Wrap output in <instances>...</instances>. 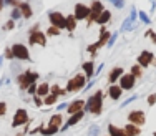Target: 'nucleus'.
<instances>
[{
    "label": "nucleus",
    "mask_w": 156,
    "mask_h": 136,
    "mask_svg": "<svg viewBox=\"0 0 156 136\" xmlns=\"http://www.w3.org/2000/svg\"><path fill=\"white\" fill-rule=\"evenodd\" d=\"M57 100H58V95H55V93H48L45 98H43V105H48V106H51V105H55L57 103Z\"/></svg>",
    "instance_id": "27"
},
{
    "label": "nucleus",
    "mask_w": 156,
    "mask_h": 136,
    "mask_svg": "<svg viewBox=\"0 0 156 136\" xmlns=\"http://www.w3.org/2000/svg\"><path fill=\"white\" fill-rule=\"evenodd\" d=\"M12 51H13V57H15L17 60H22V61L30 60V50H28V47H25L23 43H13Z\"/></svg>",
    "instance_id": "5"
},
{
    "label": "nucleus",
    "mask_w": 156,
    "mask_h": 136,
    "mask_svg": "<svg viewBox=\"0 0 156 136\" xmlns=\"http://www.w3.org/2000/svg\"><path fill=\"white\" fill-rule=\"evenodd\" d=\"M5 7H7V5H5V2H3V0H0V12H2V10L5 9Z\"/></svg>",
    "instance_id": "44"
},
{
    "label": "nucleus",
    "mask_w": 156,
    "mask_h": 136,
    "mask_svg": "<svg viewBox=\"0 0 156 136\" xmlns=\"http://www.w3.org/2000/svg\"><path fill=\"white\" fill-rule=\"evenodd\" d=\"M3 58H7V60H12L13 57V51H12V47H9V48H5V55H3Z\"/></svg>",
    "instance_id": "36"
},
{
    "label": "nucleus",
    "mask_w": 156,
    "mask_h": 136,
    "mask_svg": "<svg viewBox=\"0 0 156 136\" xmlns=\"http://www.w3.org/2000/svg\"><path fill=\"white\" fill-rule=\"evenodd\" d=\"M62 121H63V116L60 113H57V115H53L50 118V123H48V126H57V128H62Z\"/></svg>",
    "instance_id": "24"
},
{
    "label": "nucleus",
    "mask_w": 156,
    "mask_h": 136,
    "mask_svg": "<svg viewBox=\"0 0 156 136\" xmlns=\"http://www.w3.org/2000/svg\"><path fill=\"white\" fill-rule=\"evenodd\" d=\"M150 37H151V42H153L154 45H156V32H151V33H150Z\"/></svg>",
    "instance_id": "43"
},
{
    "label": "nucleus",
    "mask_w": 156,
    "mask_h": 136,
    "mask_svg": "<svg viewBox=\"0 0 156 136\" xmlns=\"http://www.w3.org/2000/svg\"><path fill=\"white\" fill-rule=\"evenodd\" d=\"M85 86H87V76H85V73H78V75L68 80L65 90H66V93H76V91L83 90Z\"/></svg>",
    "instance_id": "2"
},
{
    "label": "nucleus",
    "mask_w": 156,
    "mask_h": 136,
    "mask_svg": "<svg viewBox=\"0 0 156 136\" xmlns=\"http://www.w3.org/2000/svg\"><path fill=\"white\" fill-rule=\"evenodd\" d=\"M108 131H110V136H126L125 130L115 126V124H108Z\"/></svg>",
    "instance_id": "25"
},
{
    "label": "nucleus",
    "mask_w": 156,
    "mask_h": 136,
    "mask_svg": "<svg viewBox=\"0 0 156 136\" xmlns=\"http://www.w3.org/2000/svg\"><path fill=\"white\" fill-rule=\"evenodd\" d=\"M123 130H125L126 136H140V133H141L140 126H136V124H133V123H128Z\"/></svg>",
    "instance_id": "21"
},
{
    "label": "nucleus",
    "mask_w": 156,
    "mask_h": 136,
    "mask_svg": "<svg viewBox=\"0 0 156 136\" xmlns=\"http://www.w3.org/2000/svg\"><path fill=\"white\" fill-rule=\"evenodd\" d=\"M48 93H50V85H48L47 82L37 85V95H38V96H43V98H45Z\"/></svg>",
    "instance_id": "23"
},
{
    "label": "nucleus",
    "mask_w": 156,
    "mask_h": 136,
    "mask_svg": "<svg viewBox=\"0 0 156 136\" xmlns=\"http://www.w3.org/2000/svg\"><path fill=\"white\" fill-rule=\"evenodd\" d=\"M153 58H154L153 51H150V50H143V51H141V53L138 55L136 61H138V65H141L143 68H146V67H150V65H151Z\"/></svg>",
    "instance_id": "12"
},
{
    "label": "nucleus",
    "mask_w": 156,
    "mask_h": 136,
    "mask_svg": "<svg viewBox=\"0 0 156 136\" xmlns=\"http://www.w3.org/2000/svg\"><path fill=\"white\" fill-rule=\"evenodd\" d=\"M3 2H5V5H9V7H10V2H12V0H3Z\"/></svg>",
    "instance_id": "46"
},
{
    "label": "nucleus",
    "mask_w": 156,
    "mask_h": 136,
    "mask_svg": "<svg viewBox=\"0 0 156 136\" xmlns=\"http://www.w3.org/2000/svg\"><path fill=\"white\" fill-rule=\"evenodd\" d=\"M7 113V103L5 101H0V116H3Z\"/></svg>",
    "instance_id": "40"
},
{
    "label": "nucleus",
    "mask_w": 156,
    "mask_h": 136,
    "mask_svg": "<svg viewBox=\"0 0 156 136\" xmlns=\"http://www.w3.org/2000/svg\"><path fill=\"white\" fill-rule=\"evenodd\" d=\"M154 136H156V131H154Z\"/></svg>",
    "instance_id": "47"
},
{
    "label": "nucleus",
    "mask_w": 156,
    "mask_h": 136,
    "mask_svg": "<svg viewBox=\"0 0 156 136\" xmlns=\"http://www.w3.org/2000/svg\"><path fill=\"white\" fill-rule=\"evenodd\" d=\"M45 33H47V37H58V35L62 33V30H60L58 27H53V25H50V27L47 28Z\"/></svg>",
    "instance_id": "29"
},
{
    "label": "nucleus",
    "mask_w": 156,
    "mask_h": 136,
    "mask_svg": "<svg viewBox=\"0 0 156 136\" xmlns=\"http://www.w3.org/2000/svg\"><path fill=\"white\" fill-rule=\"evenodd\" d=\"M37 85H38V83H32V85L27 88V93H28V95H32V96H33V95L37 93Z\"/></svg>",
    "instance_id": "37"
},
{
    "label": "nucleus",
    "mask_w": 156,
    "mask_h": 136,
    "mask_svg": "<svg viewBox=\"0 0 156 136\" xmlns=\"http://www.w3.org/2000/svg\"><path fill=\"white\" fill-rule=\"evenodd\" d=\"M83 108H85V101L83 100H73L68 106H66V113H68V115H73V113L81 111Z\"/></svg>",
    "instance_id": "16"
},
{
    "label": "nucleus",
    "mask_w": 156,
    "mask_h": 136,
    "mask_svg": "<svg viewBox=\"0 0 156 136\" xmlns=\"http://www.w3.org/2000/svg\"><path fill=\"white\" fill-rule=\"evenodd\" d=\"M48 22L53 27H58L60 30H65V15L62 12H58V10H50L48 12Z\"/></svg>",
    "instance_id": "6"
},
{
    "label": "nucleus",
    "mask_w": 156,
    "mask_h": 136,
    "mask_svg": "<svg viewBox=\"0 0 156 136\" xmlns=\"http://www.w3.org/2000/svg\"><path fill=\"white\" fill-rule=\"evenodd\" d=\"M10 18H12V20H20V18H22V12H20L18 7H13V9H12V12H10Z\"/></svg>",
    "instance_id": "32"
},
{
    "label": "nucleus",
    "mask_w": 156,
    "mask_h": 136,
    "mask_svg": "<svg viewBox=\"0 0 156 136\" xmlns=\"http://www.w3.org/2000/svg\"><path fill=\"white\" fill-rule=\"evenodd\" d=\"M38 73L32 71V70H27L25 73H20V75L17 76V83L18 86H20L22 91H27V88L32 85V83H37V80H38Z\"/></svg>",
    "instance_id": "3"
},
{
    "label": "nucleus",
    "mask_w": 156,
    "mask_h": 136,
    "mask_svg": "<svg viewBox=\"0 0 156 136\" xmlns=\"http://www.w3.org/2000/svg\"><path fill=\"white\" fill-rule=\"evenodd\" d=\"M138 18H140L141 22H143L144 25H151V18L148 17V13L143 12V10H138Z\"/></svg>",
    "instance_id": "30"
},
{
    "label": "nucleus",
    "mask_w": 156,
    "mask_h": 136,
    "mask_svg": "<svg viewBox=\"0 0 156 136\" xmlns=\"http://www.w3.org/2000/svg\"><path fill=\"white\" fill-rule=\"evenodd\" d=\"M13 28H15V20H12V18H10V20L3 25V30H13Z\"/></svg>",
    "instance_id": "35"
},
{
    "label": "nucleus",
    "mask_w": 156,
    "mask_h": 136,
    "mask_svg": "<svg viewBox=\"0 0 156 136\" xmlns=\"http://www.w3.org/2000/svg\"><path fill=\"white\" fill-rule=\"evenodd\" d=\"M28 43H30V45L45 47V45H47V33H43L42 30L30 32V33H28Z\"/></svg>",
    "instance_id": "9"
},
{
    "label": "nucleus",
    "mask_w": 156,
    "mask_h": 136,
    "mask_svg": "<svg viewBox=\"0 0 156 136\" xmlns=\"http://www.w3.org/2000/svg\"><path fill=\"white\" fill-rule=\"evenodd\" d=\"M33 101H35V105L37 106H42L43 105V100H42V96H38V95H33Z\"/></svg>",
    "instance_id": "39"
},
{
    "label": "nucleus",
    "mask_w": 156,
    "mask_h": 136,
    "mask_svg": "<svg viewBox=\"0 0 156 136\" xmlns=\"http://www.w3.org/2000/svg\"><path fill=\"white\" fill-rule=\"evenodd\" d=\"M20 12H22V18H25V20H28V18H32L33 17V9H32V5L28 2H25V0H22V3H20Z\"/></svg>",
    "instance_id": "17"
},
{
    "label": "nucleus",
    "mask_w": 156,
    "mask_h": 136,
    "mask_svg": "<svg viewBox=\"0 0 156 136\" xmlns=\"http://www.w3.org/2000/svg\"><path fill=\"white\" fill-rule=\"evenodd\" d=\"M85 110L91 115H100L103 111V91L98 90L95 95H91L87 101H85Z\"/></svg>",
    "instance_id": "1"
},
{
    "label": "nucleus",
    "mask_w": 156,
    "mask_h": 136,
    "mask_svg": "<svg viewBox=\"0 0 156 136\" xmlns=\"http://www.w3.org/2000/svg\"><path fill=\"white\" fill-rule=\"evenodd\" d=\"M58 130L60 128H57V126H47V128H40V133L43 136H51V134H57Z\"/></svg>",
    "instance_id": "26"
},
{
    "label": "nucleus",
    "mask_w": 156,
    "mask_h": 136,
    "mask_svg": "<svg viewBox=\"0 0 156 136\" xmlns=\"http://www.w3.org/2000/svg\"><path fill=\"white\" fill-rule=\"evenodd\" d=\"M135 23H136V20H135V18H133L131 15H129V17H128V18H126V20L123 22V25L120 27V32H128V30H133V28H135Z\"/></svg>",
    "instance_id": "22"
},
{
    "label": "nucleus",
    "mask_w": 156,
    "mask_h": 136,
    "mask_svg": "<svg viewBox=\"0 0 156 136\" xmlns=\"http://www.w3.org/2000/svg\"><path fill=\"white\" fill-rule=\"evenodd\" d=\"M135 83H136V76H133L131 73H123V75L120 76V80H118V85L121 86V90H126V91H129V90H133V86H135Z\"/></svg>",
    "instance_id": "8"
},
{
    "label": "nucleus",
    "mask_w": 156,
    "mask_h": 136,
    "mask_svg": "<svg viewBox=\"0 0 156 136\" xmlns=\"http://www.w3.org/2000/svg\"><path fill=\"white\" fill-rule=\"evenodd\" d=\"M106 2H110L111 5L115 7V9H123V7L126 5L125 0H106Z\"/></svg>",
    "instance_id": "33"
},
{
    "label": "nucleus",
    "mask_w": 156,
    "mask_h": 136,
    "mask_svg": "<svg viewBox=\"0 0 156 136\" xmlns=\"http://www.w3.org/2000/svg\"><path fill=\"white\" fill-rule=\"evenodd\" d=\"M50 91H51V93H55V95H58V96H65V95H66V90H62L58 85H51Z\"/></svg>",
    "instance_id": "31"
},
{
    "label": "nucleus",
    "mask_w": 156,
    "mask_h": 136,
    "mask_svg": "<svg viewBox=\"0 0 156 136\" xmlns=\"http://www.w3.org/2000/svg\"><path fill=\"white\" fill-rule=\"evenodd\" d=\"M148 105H150V106H153V105H156V93H151L150 95V96H148Z\"/></svg>",
    "instance_id": "38"
},
{
    "label": "nucleus",
    "mask_w": 156,
    "mask_h": 136,
    "mask_svg": "<svg viewBox=\"0 0 156 136\" xmlns=\"http://www.w3.org/2000/svg\"><path fill=\"white\" fill-rule=\"evenodd\" d=\"M101 10H105V5H103L101 0H93V2L90 3V15L87 18V27H91V23H95L96 17L100 15Z\"/></svg>",
    "instance_id": "4"
},
{
    "label": "nucleus",
    "mask_w": 156,
    "mask_h": 136,
    "mask_svg": "<svg viewBox=\"0 0 156 136\" xmlns=\"http://www.w3.org/2000/svg\"><path fill=\"white\" fill-rule=\"evenodd\" d=\"M57 108H58V111H60V110H63V108H66V103H62V105L57 106Z\"/></svg>",
    "instance_id": "45"
},
{
    "label": "nucleus",
    "mask_w": 156,
    "mask_h": 136,
    "mask_svg": "<svg viewBox=\"0 0 156 136\" xmlns=\"http://www.w3.org/2000/svg\"><path fill=\"white\" fill-rule=\"evenodd\" d=\"M123 73H125L123 67H115V68H111L110 73H108V82L111 83V85L118 83V80H120V76L123 75Z\"/></svg>",
    "instance_id": "14"
},
{
    "label": "nucleus",
    "mask_w": 156,
    "mask_h": 136,
    "mask_svg": "<svg viewBox=\"0 0 156 136\" xmlns=\"http://www.w3.org/2000/svg\"><path fill=\"white\" fill-rule=\"evenodd\" d=\"M110 20H111V12H110L108 9H105V10H101V12H100L98 17H96L95 23H98V25H108Z\"/></svg>",
    "instance_id": "19"
},
{
    "label": "nucleus",
    "mask_w": 156,
    "mask_h": 136,
    "mask_svg": "<svg viewBox=\"0 0 156 136\" xmlns=\"http://www.w3.org/2000/svg\"><path fill=\"white\" fill-rule=\"evenodd\" d=\"M136 98H138V96H136V95H133L131 98H128V100H125V101H123V105H120V106H121V108H125V106H128V105H129V103H131V101H135Z\"/></svg>",
    "instance_id": "41"
},
{
    "label": "nucleus",
    "mask_w": 156,
    "mask_h": 136,
    "mask_svg": "<svg viewBox=\"0 0 156 136\" xmlns=\"http://www.w3.org/2000/svg\"><path fill=\"white\" fill-rule=\"evenodd\" d=\"M121 95H123V90H121V86L118 85V83H115V85H110L108 88V96L111 98L113 101H118L121 98Z\"/></svg>",
    "instance_id": "15"
},
{
    "label": "nucleus",
    "mask_w": 156,
    "mask_h": 136,
    "mask_svg": "<svg viewBox=\"0 0 156 136\" xmlns=\"http://www.w3.org/2000/svg\"><path fill=\"white\" fill-rule=\"evenodd\" d=\"M83 116H85V111H83V110H81V111H78V113H73V115L68 118V121H66V123L63 124V126L60 128V130H62V131H66L70 126H73V124H76L78 121H80L81 118H83Z\"/></svg>",
    "instance_id": "13"
},
{
    "label": "nucleus",
    "mask_w": 156,
    "mask_h": 136,
    "mask_svg": "<svg viewBox=\"0 0 156 136\" xmlns=\"http://www.w3.org/2000/svg\"><path fill=\"white\" fill-rule=\"evenodd\" d=\"M76 25H78V20L75 18V15H65V30L66 32H75L76 30Z\"/></svg>",
    "instance_id": "18"
},
{
    "label": "nucleus",
    "mask_w": 156,
    "mask_h": 136,
    "mask_svg": "<svg viewBox=\"0 0 156 136\" xmlns=\"http://www.w3.org/2000/svg\"><path fill=\"white\" fill-rule=\"evenodd\" d=\"M116 38H118V32H115V33H111L110 40H108V43H106V47H108V48H111V47L115 45V42H116Z\"/></svg>",
    "instance_id": "34"
},
{
    "label": "nucleus",
    "mask_w": 156,
    "mask_h": 136,
    "mask_svg": "<svg viewBox=\"0 0 156 136\" xmlns=\"http://www.w3.org/2000/svg\"><path fill=\"white\" fill-rule=\"evenodd\" d=\"M81 67H83V73H85V76H87V80L93 78V75H95V63H93V60L85 61Z\"/></svg>",
    "instance_id": "20"
},
{
    "label": "nucleus",
    "mask_w": 156,
    "mask_h": 136,
    "mask_svg": "<svg viewBox=\"0 0 156 136\" xmlns=\"http://www.w3.org/2000/svg\"><path fill=\"white\" fill-rule=\"evenodd\" d=\"M73 15L78 22H87L88 15H90V5H85V3H76L75 7H73Z\"/></svg>",
    "instance_id": "7"
},
{
    "label": "nucleus",
    "mask_w": 156,
    "mask_h": 136,
    "mask_svg": "<svg viewBox=\"0 0 156 136\" xmlns=\"http://www.w3.org/2000/svg\"><path fill=\"white\" fill-rule=\"evenodd\" d=\"M28 121V113L27 110L23 108H18L15 111V115H13V120H12V126L13 128H18V126H23L25 123Z\"/></svg>",
    "instance_id": "10"
},
{
    "label": "nucleus",
    "mask_w": 156,
    "mask_h": 136,
    "mask_svg": "<svg viewBox=\"0 0 156 136\" xmlns=\"http://www.w3.org/2000/svg\"><path fill=\"white\" fill-rule=\"evenodd\" d=\"M128 120H129V123L136 124V126H141V124L146 123V115L141 110H135V111H131L128 115Z\"/></svg>",
    "instance_id": "11"
},
{
    "label": "nucleus",
    "mask_w": 156,
    "mask_h": 136,
    "mask_svg": "<svg viewBox=\"0 0 156 136\" xmlns=\"http://www.w3.org/2000/svg\"><path fill=\"white\" fill-rule=\"evenodd\" d=\"M96 134H98V126H93L90 131V136H96Z\"/></svg>",
    "instance_id": "42"
},
{
    "label": "nucleus",
    "mask_w": 156,
    "mask_h": 136,
    "mask_svg": "<svg viewBox=\"0 0 156 136\" xmlns=\"http://www.w3.org/2000/svg\"><path fill=\"white\" fill-rule=\"evenodd\" d=\"M141 68H143L141 65H133L131 70H129V73H131L133 76H136V78H141V76H143V70Z\"/></svg>",
    "instance_id": "28"
}]
</instances>
